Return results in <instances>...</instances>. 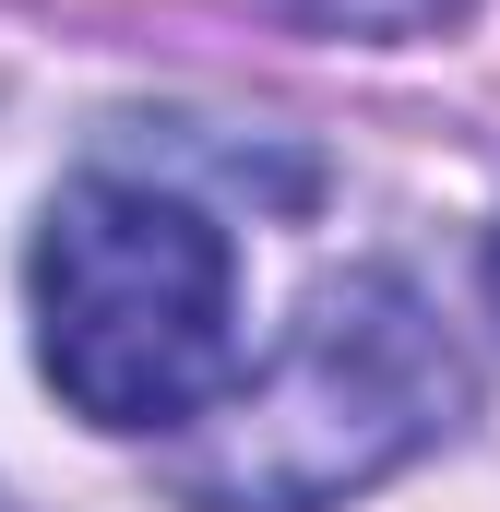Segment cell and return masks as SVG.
Here are the masks:
<instances>
[{"label": "cell", "instance_id": "1", "mask_svg": "<svg viewBox=\"0 0 500 512\" xmlns=\"http://www.w3.org/2000/svg\"><path fill=\"white\" fill-rule=\"evenodd\" d=\"M465 417V346L405 274H322L286 346L167 441L191 512H334Z\"/></svg>", "mask_w": 500, "mask_h": 512}, {"label": "cell", "instance_id": "2", "mask_svg": "<svg viewBox=\"0 0 500 512\" xmlns=\"http://www.w3.org/2000/svg\"><path fill=\"white\" fill-rule=\"evenodd\" d=\"M36 358L96 429H191L239 382V251L167 179H72L36 227Z\"/></svg>", "mask_w": 500, "mask_h": 512}, {"label": "cell", "instance_id": "3", "mask_svg": "<svg viewBox=\"0 0 500 512\" xmlns=\"http://www.w3.org/2000/svg\"><path fill=\"white\" fill-rule=\"evenodd\" d=\"M310 24H346V36H429V24H453L465 0H298Z\"/></svg>", "mask_w": 500, "mask_h": 512}, {"label": "cell", "instance_id": "4", "mask_svg": "<svg viewBox=\"0 0 500 512\" xmlns=\"http://www.w3.org/2000/svg\"><path fill=\"white\" fill-rule=\"evenodd\" d=\"M0 512H12V501H0Z\"/></svg>", "mask_w": 500, "mask_h": 512}]
</instances>
